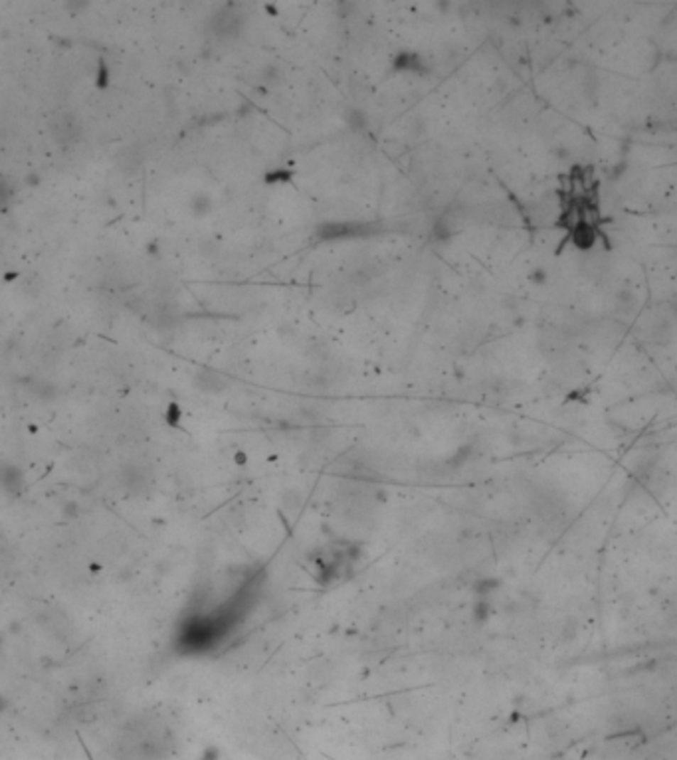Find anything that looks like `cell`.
<instances>
[{
	"instance_id": "cell-1",
	"label": "cell",
	"mask_w": 677,
	"mask_h": 760,
	"mask_svg": "<svg viewBox=\"0 0 677 760\" xmlns=\"http://www.w3.org/2000/svg\"><path fill=\"white\" fill-rule=\"evenodd\" d=\"M379 232L374 222H327L317 228V236L323 242L337 240H361L371 238Z\"/></svg>"
},
{
	"instance_id": "cell-2",
	"label": "cell",
	"mask_w": 677,
	"mask_h": 760,
	"mask_svg": "<svg viewBox=\"0 0 677 760\" xmlns=\"http://www.w3.org/2000/svg\"><path fill=\"white\" fill-rule=\"evenodd\" d=\"M50 133L58 143V147H74L82 137V121L72 111H58L50 119Z\"/></svg>"
},
{
	"instance_id": "cell-3",
	"label": "cell",
	"mask_w": 677,
	"mask_h": 760,
	"mask_svg": "<svg viewBox=\"0 0 677 760\" xmlns=\"http://www.w3.org/2000/svg\"><path fill=\"white\" fill-rule=\"evenodd\" d=\"M242 24H244V18L242 14H238L236 10L230 9V6H224L218 12H214V16L210 18V30H212L214 36L218 38H234L240 34Z\"/></svg>"
},
{
	"instance_id": "cell-4",
	"label": "cell",
	"mask_w": 677,
	"mask_h": 760,
	"mask_svg": "<svg viewBox=\"0 0 677 760\" xmlns=\"http://www.w3.org/2000/svg\"><path fill=\"white\" fill-rule=\"evenodd\" d=\"M394 70L396 72H412V74H424L426 72V64L422 60V55L416 54V52H402L394 58Z\"/></svg>"
},
{
	"instance_id": "cell-5",
	"label": "cell",
	"mask_w": 677,
	"mask_h": 760,
	"mask_svg": "<svg viewBox=\"0 0 677 760\" xmlns=\"http://www.w3.org/2000/svg\"><path fill=\"white\" fill-rule=\"evenodd\" d=\"M0 483L6 489V493H18L20 489H22V473H20L18 467H0Z\"/></svg>"
},
{
	"instance_id": "cell-6",
	"label": "cell",
	"mask_w": 677,
	"mask_h": 760,
	"mask_svg": "<svg viewBox=\"0 0 677 760\" xmlns=\"http://www.w3.org/2000/svg\"><path fill=\"white\" fill-rule=\"evenodd\" d=\"M143 159H145V155H143L141 147L133 145V147L123 149L117 161H119V165L123 171H127V173H135V171L143 165Z\"/></svg>"
},
{
	"instance_id": "cell-7",
	"label": "cell",
	"mask_w": 677,
	"mask_h": 760,
	"mask_svg": "<svg viewBox=\"0 0 677 760\" xmlns=\"http://www.w3.org/2000/svg\"><path fill=\"white\" fill-rule=\"evenodd\" d=\"M196 385L200 386L202 390H208V392H220L226 382H224L220 375L216 370H200L198 376H196Z\"/></svg>"
},
{
	"instance_id": "cell-8",
	"label": "cell",
	"mask_w": 677,
	"mask_h": 760,
	"mask_svg": "<svg viewBox=\"0 0 677 760\" xmlns=\"http://www.w3.org/2000/svg\"><path fill=\"white\" fill-rule=\"evenodd\" d=\"M14 196H16L14 186L10 184V181L6 178V176H2V174H0V212L9 210L10 204H12V200H14Z\"/></svg>"
},
{
	"instance_id": "cell-9",
	"label": "cell",
	"mask_w": 677,
	"mask_h": 760,
	"mask_svg": "<svg viewBox=\"0 0 677 760\" xmlns=\"http://www.w3.org/2000/svg\"><path fill=\"white\" fill-rule=\"evenodd\" d=\"M347 123H349V127L353 129V131H362V129L369 127V117H367V113L361 109H349V113H347Z\"/></svg>"
},
{
	"instance_id": "cell-10",
	"label": "cell",
	"mask_w": 677,
	"mask_h": 760,
	"mask_svg": "<svg viewBox=\"0 0 677 760\" xmlns=\"http://www.w3.org/2000/svg\"><path fill=\"white\" fill-rule=\"evenodd\" d=\"M190 206H193V212H196V214H206V212H210V208H212V200H210V196H206V194H196Z\"/></svg>"
},
{
	"instance_id": "cell-11",
	"label": "cell",
	"mask_w": 677,
	"mask_h": 760,
	"mask_svg": "<svg viewBox=\"0 0 677 760\" xmlns=\"http://www.w3.org/2000/svg\"><path fill=\"white\" fill-rule=\"evenodd\" d=\"M291 181V173L289 171H271V173L266 174V183L268 184H279V183H289Z\"/></svg>"
}]
</instances>
